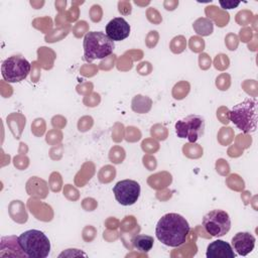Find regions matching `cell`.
Here are the masks:
<instances>
[{
	"label": "cell",
	"mask_w": 258,
	"mask_h": 258,
	"mask_svg": "<svg viewBox=\"0 0 258 258\" xmlns=\"http://www.w3.org/2000/svg\"><path fill=\"white\" fill-rule=\"evenodd\" d=\"M189 230V224L184 217L176 213H168L158 220L155 235L162 244L178 247L185 242Z\"/></svg>",
	"instance_id": "6da1fadb"
},
{
	"label": "cell",
	"mask_w": 258,
	"mask_h": 258,
	"mask_svg": "<svg viewBox=\"0 0 258 258\" xmlns=\"http://www.w3.org/2000/svg\"><path fill=\"white\" fill-rule=\"evenodd\" d=\"M229 118L242 132H254L257 127V100L248 98L235 105L229 112Z\"/></svg>",
	"instance_id": "7a4b0ae2"
},
{
	"label": "cell",
	"mask_w": 258,
	"mask_h": 258,
	"mask_svg": "<svg viewBox=\"0 0 258 258\" xmlns=\"http://www.w3.org/2000/svg\"><path fill=\"white\" fill-rule=\"evenodd\" d=\"M83 46L84 57L90 62L110 55L115 48V43L102 31H90L84 37Z\"/></svg>",
	"instance_id": "3957f363"
},
{
	"label": "cell",
	"mask_w": 258,
	"mask_h": 258,
	"mask_svg": "<svg viewBox=\"0 0 258 258\" xmlns=\"http://www.w3.org/2000/svg\"><path fill=\"white\" fill-rule=\"evenodd\" d=\"M18 242L24 254L30 258H45L50 252L49 239L39 230L31 229L21 233Z\"/></svg>",
	"instance_id": "277c9868"
},
{
	"label": "cell",
	"mask_w": 258,
	"mask_h": 258,
	"mask_svg": "<svg viewBox=\"0 0 258 258\" xmlns=\"http://www.w3.org/2000/svg\"><path fill=\"white\" fill-rule=\"evenodd\" d=\"M31 66L29 61L21 55H11L1 64V75L8 83H19L27 78Z\"/></svg>",
	"instance_id": "5b68a950"
},
{
	"label": "cell",
	"mask_w": 258,
	"mask_h": 258,
	"mask_svg": "<svg viewBox=\"0 0 258 258\" xmlns=\"http://www.w3.org/2000/svg\"><path fill=\"white\" fill-rule=\"evenodd\" d=\"M174 128L177 137L186 138L189 142L195 143L205 132V119L200 115L191 114L176 121Z\"/></svg>",
	"instance_id": "8992f818"
},
{
	"label": "cell",
	"mask_w": 258,
	"mask_h": 258,
	"mask_svg": "<svg viewBox=\"0 0 258 258\" xmlns=\"http://www.w3.org/2000/svg\"><path fill=\"white\" fill-rule=\"evenodd\" d=\"M203 226L211 236L223 237L231 229V219L226 211L216 209L204 216Z\"/></svg>",
	"instance_id": "52a82bcc"
},
{
	"label": "cell",
	"mask_w": 258,
	"mask_h": 258,
	"mask_svg": "<svg viewBox=\"0 0 258 258\" xmlns=\"http://www.w3.org/2000/svg\"><path fill=\"white\" fill-rule=\"evenodd\" d=\"M140 191V184L133 179L120 180L113 187L115 199L122 206L134 205L139 199Z\"/></svg>",
	"instance_id": "ba28073f"
},
{
	"label": "cell",
	"mask_w": 258,
	"mask_h": 258,
	"mask_svg": "<svg viewBox=\"0 0 258 258\" xmlns=\"http://www.w3.org/2000/svg\"><path fill=\"white\" fill-rule=\"evenodd\" d=\"M106 34L113 41H121L130 34V25L123 17H115L106 25Z\"/></svg>",
	"instance_id": "9c48e42d"
},
{
	"label": "cell",
	"mask_w": 258,
	"mask_h": 258,
	"mask_svg": "<svg viewBox=\"0 0 258 258\" xmlns=\"http://www.w3.org/2000/svg\"><path fill=\"white\" fill-rule=\"evenodd\" d=\"M256 239L249 232H238L231 241V246L239 255L246 256L252 252L255 247Z\"/></svg>",
	"instance_id": "30bf717a"
},
{
	"label": "cell",
	"mask_w": 258,
	"mask_h": 258,
	"mask_svg": "<svg viewBox=\"0 0 258 258\" xmlns=\"http://www.w3.org/2000/svg\"><path fill=\"white\" fill-rule=\"evenodd\" d=\"M206 256L208 258H235L236 254L228 242L218 239L208 245Z\"/></svg>",
	"instance_id": "8fae6325"
},
{
	"label": "cell",
	"mask_w": 258,
	"mask_h": 258,
	"mask_svg": "<svg viewBox=\"0 0 258 258\" xmlns=\"http://www.w3.org/2000/svg\"><path fill=\"white\" fill-rule=\"evenodd\" d=\"M132 244L135 249H137L140 252H149L154 244L153 237L149 235H144V234H139L135 235L132 238Z\"/></svg>",
	"instance_id": "7c38bea8"
},
{
	"label": "cell",
	"mask_w": 258,
	"mask_h": 258,
	"mask_svg": "<svg viewBox=\"0 0 258 258\" xmlns=\"http://www.w3.org/2000/svg\"><path fill=\"white\" fill-rule=\"evenodd\" d=\"M220 4L221 6L224 8V9H232L234 7H237L240 2H234V1H226V2H223V1H220Z\"/></svg>",
	"instance_id": "4fadbf2b"
}]
</instances>
